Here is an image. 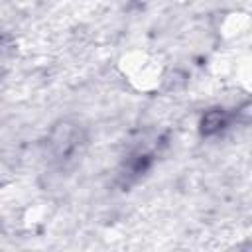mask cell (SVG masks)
<instances>
[{
  "instance_id": "6da1fadb",
  "label": "cell",
  "mask_w": 252,
  "mask_h": 252,
  "mask_svg": "<svg viewBox=\"0 0 252 252\" xmlns=\"http://www.w3.org/2000/svg\"><path fill=\"white\" fill-rule=\"evenodd\" d=\"M120 71L140 91H152L161 83L163 67L158 57L146 51H132L120 59Z\"/></svg>"
},
{
  "instance_id": "7a4b0ae2",
  "label": "cell",
  "mask_w": 252,
  "mask_h": 252,
  "mask_svg": "<svg viewBox=\"0 0 252 252\" xmlns=\"http://www.w3.org/2000/svg\"><path fill=\"white\" fill-rule=\"evenodd\" d=\"M85 144H87V138H85L83 128L75 122H69V120L59 122L47 138L49 156L53 161H57L61 165L75 161L83 154Z\"/></svg>"
}]
</instances>
